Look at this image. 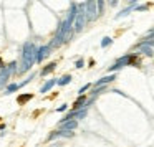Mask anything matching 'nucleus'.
<instances>
[{
  "mask_svg": "<svg viewBox=\"0 0 154 147\" xmlns=\"http://www.w3.org/2000/svg\"><path fill=\"white\" fill-rule=\"evenodd\" d=\"M35 53H37V45L33 41H27L22 46V58L18 61V71L17 74H23L32 70L35 64Z\"/></svg>",
  "mask_w": 154,
  "mask_h": 147,
  "instance_id": "nucleus-1",
  "label": "nucleus"
},
{
  "mask_svg": "<svg viewBox=\"0 0 154 147\" xmlns=\"http://www.w3.org/2000/svg\"><path fill=\"white\" fill-rule=\"evenodd\" d=\"M51 51H53V50H51V46H50L48 43H47V45H40V46H37V53H35V63L40 64L42 61L45 60V58L50 56Z\"/></svg>",
  "mask_w": 154,
  "mask_h": 147,
  "instance_id": "nucleus-2",
  "label": "nucleus"
},
{
  "mask_svg": "<svg viewBox=\"0 0 154 147\" xmlns=\"http://www.w3.org/2000/svg\"><path fill=\"white\" fill-rule=\"evenodd\" d=\"M60 137H73V132H70V130H63V129H60V130H51V132L47 136V142H51V140L60 139Z\"/></svg>",
  "mask_w": 154,
  "mask_h": 147,
  "instance_id": "nucleus-3",
  "label": "nucleus"
},
{
  "mask_svg": "<svg viewBox=\"0 0 154 147\" xmlns=\"http://www.w3.org/2000/svg\"><path fill=\"white\" fill-rule=\"evenodd\" d=\"M10 78H12V74L7 70V64H5V68L0 70V89H5L7 88V84L10 83Z\"/></svg>",
  "mask_w": 154,
  "mask_h": 147,
  "instance_id": "nucleus-4",
  "label": "nucleus"
},
{
  "mask_svg": "<svg viewBox=\"0 0 154 147\" xmlns=\"http://www.w3.org/2000/svg\"><path fill=\"white\" fill-rule=\"evenodd\" d=\"M55 86H57V78H51V80H47V81L43 83V86L40 88V93H42V94H45V93H48V91H51Z\"/></svg>",
  "mask_w": 154,
  "mask_h": 147,
  "instance_id": "nucleus-5",
  "label": "nucleus"
},
{
  "mask_svg": "<svg viewBox=\"0 0 154 147\" xmlns=\"http://www.w3.org/2000/svg\"><path fill=\"white\" fill-rule=\"evenodd\" d=\"M55 70H57V63H55V61H51V63H48L45 68H42L40 76H48V74H50V73H53Z\"/></svg>",
  "mask_w": 154,
  "mask_h": 147,
  "instance_id": "nucleus-6",
  "label": "nucleus"
},
{
  "mask_svg": "<svg viewBox=\"0 0 154 147\" xmlns=\"http://www.w3.org/2000/svg\"><path fill=\"white\" fill-rule=\"evenodd\" d=\"M83 23H85V15H83V12H80V14L76 15V18H75V30H76V32H81Z\"/></svg>",
  "mask_w": 154,
  "mask_h": 147,
  "instance_id": "nucleus-7",
  "label": "nucleus"
},
{
  "mask_svg": "<svg viewBox=\"0 0 154 147\" xmlns=\"http://www.w3.org/2000/svg\"><path fill=\"white\" fill-rule=\"evenodd\" d=\"M20 89V86H18V83H8L7 88L4 89V94H12V93H17V91Z\"/></svg>",
  "mask_w": 154,
  "mask_h": 147,
  "instance_id": "nucleus-8",
  "label": "nucleus"
},
{
  "mask_svg": "<svg viewBox=\"0 0 154 147\" xmlns=\"http://www.w3.org/2000/svg\"><path fill=\"white\" fill-rule=\"evenodd\" d=\"M60 127L63 130H70L73 132V129L76 127V121H66V122H60Z\"/></svg>",
  "mask_w": 154,
  "mask_h": 147,
  "instance_id": "nucleus-9",
  "label": "nucleus"
},
{
  "mask_svg": "<svg viewBox=\"0 0 154 147\" xmlns=\"http://www.w3.org/2000/svg\"><path fill=\"white\" fill-rule=\"evenodd\" d=\"M71 83V74H63L61 78L57 80V84L58 86H65V84H70Z\"/></svg>",
  "mask_w": 154,
  "mask_h": 147,
  "instance_id": "nucleus-10",
  "label": "nucleus"
},
{
  "mask_svg": "<svg viewBox=\"0 0 154 147\" xmlns=\"http://www.w3.org/2000/svg\"><path fill=\"white\" fill-rule=\"evenodd\" d=\"M85 103H86L85 96H80V98H76V101L73 103V107L75 109H81V107H85Z\"/></svg>",
  "mask_w": 154,
  "mask_h": 147,
  "instance_id": "nucleus-11",
  "label": "nucleus"
},
{
  "mask_svg": "<svg viewBox=\"0 0 154 147\" xmlns=\"http://www.w3.org/2000/svg\"><path fill=\"white\" fill-rule=\"evenodd\" d=\"M32 98H33L32 94H20V96L17 98V103L18 104H23V103H27V101H30Z\"/></svg>",
  "mask_w": 154,
  "mask_h": 147,
  "instance_id": "nucleus-12",
  "label": "nucleus"
},
{
  "mask_svg": "<svg viewBox=\"0 0 154 147\" xmlns=\"http://www.w3.org/2000/svg\"><path fill=\"white\" fill-rule=\"evenodd\" d=\"M32 80H35V74H32V76H28V78H27V80L22 81V83H18V86H20V88H22V86H25V84H28Z\"/></svg>",
  "mask_w": 154,
  "mask_h": 147,
  "instance_id": "nucleus-13",
  "label": "nucleus"
},
{
  "mask_svg": "<svg viewBox=\"0 0 154 147\" xmlns=\"http://www.w3.org/2000/svg\"><path fill=\"white\" fill-rule=\"evenodd\" d=\"M57 111H58V112H63V111H66V104H61V106L58 107Z\"/></svg>",
  "mask_w": 154,
  "mask_h": 147,
  "instance_id": "nucleus-14",
  "label": "nucleus"
},
{
  "mask_svg": "<svg viewBox=\"0 0 154 147\" xmlns=\"http://www.w3.org/2000/svg\"><path fill=\"white\" fill-rule=\"evenodd\" d=\"M75 66H76V68H83V60H78L76 63H75Z\"/></svg>",
  "mask_w": 154,
  "mask_h": 147,
  "instance_id": "nucleus-15",
  "label": "nucleus"
},
{
  "mask_svg": "<svg viewBox=\"0 0 154 147\" xmlns=\"http://www.w3.org/2000/svg\"><path fill=\"white\" fill-rule=\"evenodd\" d=\"M88 88H90V84H86V86H83V88H81V89H80V93H81V96H83V93H85V91H86V89H88Z\"/></svg>",
  "mask_w": 154,
  "mask_h": 147,
  "instance_id": "nucleus-16",
  "label": "nucleus"
},
{
  "mask_svg": "<svg viewBox=\"0 0 154 147\" xmlns=\"http://www.w3.org/2000/svg\"><path fill=\"white\" fill-rule=\"evenodd\" d=\"M2 68H5V63H4V60L0 58V70H2Z\"/></svg>",
  "mask_w": 154,
  "mask_h": 147,
  "instance_id": "nucleus-17",
  "label": "nucleus"
}]
</instances>
